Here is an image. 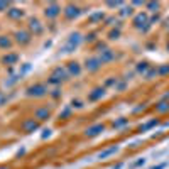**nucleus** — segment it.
Wrapping results in <instances>:
<instances>
[{
  "label": "nucleus",
  "instance_id": "f257e3e1",
  "mask_svg": "<svg viewBox=\"0 0 169 169\" xmlns=\"http://www.w3.org/2000/svg\"><path fill=\"white\" fill-rule=\"evenodd\" d=\"M83 41L80 32H71V34L68 36V39H66L63 49H61V52H64V54H69V52H73L75 49L80 46V42Z\"/></svg>",
  "mask_w": 169,
  "mask_h": 169
},
{
  "label": "nucleus",
  "instance_id": "f03ea898",
  "mask_svg": "<svg viewBox=\"0 0 169 169\" xmlns=\"http://www.w3.org/2000/svg\"><path fill=\"white\" fill-rule=\"evenodd\" d=\"M68 80H69L68 71H66V68H61V66L54 68L52 73L49 75V83H54V85H61V83H64V81H68Z\"/></svg>",
  "mask_w": 169,
  "mask_h": 169
},
{
  "label": "nucleus",
  "instance_id": "7ed1b4c3",
  "mask_svg": "<svg viewBox=\"0 0 169 169\" xmlns=\"http://www.w3.org/2000/svg\"><path fill=\"white\" fill-rule=\"evenodd\" d=\"M47 93H49V90H47V86L44 85V83H36V85L29 86V88H27V92H26L27 97H34V98L46 97Z\"/></svg>",
  "mask_w": 169,
  "mask_h": 169
},
{
  "label": "nucleus",
  "instance_id": "20e7f679",
  "mask_svg": "<svg viewBox=\"0 0 169 169\" xmlns=\"http://www.w3.org/2000/svg\"><path fill=\"white\" fill-rule=\"evenodd\" d=\"M85 68L88 69V71H98V69L102 68V61L98 56H92V57H86L85 61Z\"/></svg>",
  "mask_w": 169,
  "mask_h": 169
},
{
  "label": "nucleus",
  "instance_id": "39448f33",
  "mask_svg": "<svg viewBox=\"0 0 169 169\" xmlns=\"http://www.w3.org/2000/svg\"><path fill=\"white\" fill-rule=\"evenodd\" d=\"M61 5L59 3H49V5L46 7V9H44V15H46V17H49V19H54V17H57V15L61 14Z\"/></svg>",
  "mask_w": 169,
  "mask_h": 169
},
{
  "label": "nucleus",
  "instance_id": "423d86ee",
  "mask_svg": "<svg viewBox=\"0 0 169 169\" xmlns=\"http://www.w3.org/2000/svg\"><path fill=\"white\" fill-rule=\"evenodd\" d=\"M80 7L78 5H73V3H69V5H66L64 7V10H63V14H64V17L68 19V20H73L75 17H78L80 15Z\"/></svg>",
  "mask_w": 169,
  "mask_h": 169
},
{
  "label": "nucleus",
  "instance_id": "0eeeda50",
  "mask_svg": "<svg viewBox=\"0 0 169 169\" xmlns=\"http://www.w3.org/2000/svg\"><path fill=\"white\" fill-rule=\"evenodd\" d=\"M14 37H15V41H17L19 44H29V42H31V32L26 31V29H22V31H15Z\"/></svg>",
  "mask_w": 169,
  "mask_h": 169
},
{
  "label": "nucleus",
  "instance_id": "6e6552de",
  "mask_svg": "<svg viewBox=\"0 0 169 169\" xmlns=\"http://www.w3.org/2000/svg\"><path fill=\"white\" fill-rule=\"evenodd\" d=\"M103 130H105L103 123H95V125L88 127V129L85 130V135H86V137H97V135H100Z\"/></svg>",
  "mask_w": 169,
  "mask_h": 169
},
{
  "label": "nucleus",
  "instance_id": "1a4fd4ad",
  "mask_svg": "<svg viewBox=\"0 0 169 169\" xmlns=\"http://www.w3.org/2000/svg\"><path fill=\"white\" fill-rule=\"evenodd\" d=\"M66 71H68L69 78L71 76H80L81 75V66L78 61H69L68 66H66Z\"/></svg>",
  "mask_w": 169,
  "mask_h": 169
},
{
  "label": "nucleus",
  "instance_id": "9d476101",
  "mask_svg": "<svg viewBox=\"0 0 169 169\" xmlns=\"http://www.w3.org/2000/svg\"><path fill=\"white\" fill-rule=\"evenodd\" d=\"M29 31L31 32H34L36 36H39V34H42V31H44V26L41 24V20L39 19H31L29 20Z\"/></svg>",
  "mask_w": 169,
  "mask_h": 169
},
{
  "label": "nucleus",
  "instance_id": "9b49d317",
  "mask_svg": "<svg viewBox=\"0 0 169 169\" xmlns=\"http://www.w3.org/2000/svg\"><path fill=\"white\" fill-rule=\"evenodd\" d=\"M37 129H39V123H37V120H34V118H27V120L22 122V130L27 132V134H31V132H34Z\"/></svg>",
  "mask_w": 169,
  "mask_h": 169
},
{
  "label": "nucleus",
  "instance_id": "f8f14e48",
  "mask_svg": "<svg viewBox=\"0 0 169 169\" xmlns=\"http://www.w3.org/2000/svg\"><path fill=\"white\" fill-rule=\"evenodd\" d=\"M34 117L37 118V120H49V117H51V112L46 108V107H42V108H37L34 112Z\"/></svg>",
  "mask_w": 169,
  "mask_h": 169
},
{
  "label": "nucleus",
  "instance_id": "ddd939ff",
  "mask_svg": "<svg viewBox=\"0 0 169 169\" xmlns=\"http://www.w3.org/2000/svg\"><path fill=\"white\" fill-rule=\"evenodd\" d=\"M103 95H105V88H95L88 95V98H90V102H98L100 98H103Z\"/></svg>",
  "mask_w": 169,
  "mask_h": 169
},
{
  "label": "nucleus",
  "instance_id": "4468645a",
  "mask_svg": "<svg viewBox=\"0 0 169 169\" xmlns=\"http://www.w3.org/2000/svg\"><path fill=\"white\" fill-rule=\"evenodd\" d=\"M117 151H118V147H117V146H112V147H108V149H103L100 154L97 156V157L100 159V161H103V159H107V157H110L112 154H115Z\"/></svg>",
  "mask_w": 169,
  "mask_h": 169
},
{
  "label": "nucleus",
  "instance_id": "2eb2a0df",
  "mask_svg": "<svg viewBox=\"0 0 169 169\" xmlns=\"http://www.w3.org/2000/svg\"><path fill=\"white\" fill-rule=\"evenodd\" d=\"M100 57V61H102V64H105V63H108V61H113L115 59V54L110 49H105V51H102V54L98 56Z\"/></svg>",
  "mask_w": 169,
  "mask_h": 169
},
{
  "label": "nucleus",
  "instance_id": "dca6fc26",
  "mask_svg": "<svg viewBox=\"0 0 169 169\" xmlns=\"http://www.w3.org/2000/svg\"><path fill=\"white\" fill-rule=\"evenodd\" d=\"M7 15H9L10 19L19 20V19L24 17V12H22V9H10V10H7Z\"/></svg>",
  "mask_w": 169,
  "mask_h": 169
},
{
  "label": "nucleus",
  "instance_id": "f3484780",
  "mask_svg": "<svg viewBox=\"0 0 169 169\" xmlns=\"http://www.w3.org/2000/svg\"><path fill=\"white\" fill-rule=\"evenodd\" d=\"M134 24H135V27L142 29V26H146V24H147V15L146 14H139L137 17H135Z\"/></svg>",
  "mask_w": 169,
  "mask_h": 169
},
{
  "label": "nucleus",
  "instance_id": "a211bd4d",
  "mask_svg": "<svg viewBox=\"0 0 169 169\" xmlns=\"http://www.w3.org/2000/svg\"><path fill=\"white\" fill-rule=\"evenodd\" d=\"M0 47L2 49H10L12 47V41L9 39V36H0Z\"/></svg>",
  "mask_w": 169,
  "mask_h": 169
},
{
  "label": "nucleus",
  "instance_id": "6ab92c4d",
  "mask_svg": "<svg viewBox=\"0 0 169 169\" xmlns=\"http://www.w3.org/2000/svg\"><path fill=\"white\" fill-rule=\"evenodd\" d=\"M17 59H19L17 54H7V56L2 57V61H3V63H7V64H15V63H17Z\"/></svg>",
  "mask_w": 169,
  "mask_h": 169
},
{
  "label": "nucleus",
  "instance_id": "aec40b11",
  "mask_svg": "<svg viewBox=\"0 0 169 169\" xmlns=\"http://www.w3.org/2000/svg\"><path fill=\"white\" fill-rule=\"evenodd\" d=\"M127 123H129V120H127V118H123V117H120L118 120L113 122V127H115V129H118V127H123V125H127Z\"/></svg>",
  "mask_w": 169,
  "mask_h": 169
},
{
  "label": "nucleus",
  "instance_id": "412c9836",
  "mask_svg": "<svg viewBox=\"0 0 169 169\" xmlns=\"http://www.w3.org/2000/svg\"><path fill=\"white\" fill-rule=\"evenodd\" d=\"M156 108H157V112H161V113H162V112H167V110H169V103H167V102H161V103L156 107Z\"/></svg>",
  "mask_w": 169,
  "mask_h": 169
},
{
  "label": "nucleus",
  "instance_id": "4be33fe9",
  "mask_svg": "<svg viewBox=\"0 0 169 169\" xmlns=\"http://www.w3.org/2000/svg\"><path fill=\"white\" fill-rule=\"evenodd\" d=\"M157 123H159V120H157V118H154V120H151L149 123H146L144 127H141V130H149V129H152L154 125H157Z\"/></svg>",
  "mask_w": 169,
  "mask_h": 169
},
{
  "label": "nucleus",
  "instance_id": "5701e85b",
  "mask_svg": "<svg viewBox=\"0 0 169 169\" xmlns=\"http://www.w3.org/2000/svg\"><path fill=\"white\" fill-rule=\"evenodd\" d=\"M71 108H83V102L73 100V102H71Z\"/></svg>",
  "mask_w": 169,
  "mask_h": 169
},
{
  "label": "nucleus",
  "instance_id": "b1692460",
  "mask_svg": "<svg viewBox=\"0 0 169 169\" xmlns=\"http://www.w3.org/2000/svg\"><path fill=\"white\" fill-rule=\"evenodd\" d=\"M98 19H103V14H102V12H97V14H93L92 17H90V20H92V22H97Z\"/></svg>",
  "mask_w": 169,
  "mask_h": 169
},
{
  "label": "nucleus",
  "instance_id": "393cba45",
  "mask_svg": "<svg viewBox=\"0 0 169 169\" xmlns=\"http://www.w3.org/2000/svg\"><path fill=\"white\" fill-rule=\"evenodd\" d=\"M147 7H149V10H151V12H157V9H159V3L151 2V3H147Z\"/></svg>",
  "mask_w": 169,
  "mask_h": 169
},
{
  "label": "nucleus",
  "instance_id": "a878e982",
  "mask_svg": "<svg viewBox=\"0 0 169 169\" xmlns=\"http://www.w3.org/2000/svg\"><path fill=\"white\" fill-rule=\"evenodd\" d=\"M5 103H7V95L0 92V107H3V105H5Z\"/></svg>",
  "mask_w": 169,
  "mask_h": 169
},
{
  "label": "nucleus",
  "instance_id": "bb28decb",
  "mask_svg": "<svg viewBox=\"0 0 169 169\" xmlns=\"http://www.w3.org/2000/svg\"><path fill=\"white\" fill-rule=\"evenodd\" d=\"M108 36H110V39H112V41H113V39H118V36H120V31H112Z\"/></svg>",
  "mask_w": 169,
  "mask_h": 169
},
{
  "label": "nucleus",
  "instance_id": "cd10ccee",
  "mask_svg": "<svg viewBox=\"0 0 169 169\" xmlns=\"http://www.w3.org/2000/svg\"><path fill=\"white\" fill-rule=\"evenodd\" d=\"M147 69V63H139V66H137V71L141 73V71H146Z\"/></svg>",
  "mask_w": 169,
  "mask_h": 169
},
{
  "label": "nucleus",
  "instance_id": "c85d7f7f",
  "mask_svg": "<svg viewBox=\"0 0 169 169\" xmlns=\"http://www.w3.org/2000/svg\"><path fill=\"white\" fill-rule=\"evenodd\" d=\"M29 69H31V64H29V63H26V64H24V68H22V69H20V76H22V75H24V73H27V71H29Z\"/></svg>",
  "mask_w": 169,
  "mask_h": 169
},
{
  "label": "nucleus",
  "instance_id": "c756f323",
  "mask_svg": "<svg viewBox=\"0 0 169 169\" xmlns=\"http://www.w3.org/2000/svg\"><path fill=\"white\" fill-rule=\"evenodd\" d=\"M7 9H9V3H7V2H0V12L7 10Z\"/></svg>",
  "mask_w": 169,
  "mask_h": 169
},
{
  "label": "nucleus",
  "instance_id": "7c9ffc66",
  "mask_svg": "<svg viewBox=\"0 0 169 169\" xmlns=\"http://www.w3.org/2000/svg\"><path fill=\"white\" fill-rule=\"evenodd\" d=\"M144 162H146V159H139L137 162L132 164V167H137V166H144Z\"/></svg>",
  "mask_w": 169,
  "mask_h": 169
},
{
  "label": "nucleus",
  "instance_id": "2f4dec72",
  "mask_svg": "<svg viewBox=\"0 0 169 169\" xmlns=\"http://www.w3.org/2000/svg\"><path fill=\"white\" fill-rule=\"evenodd\" d=\"M161 75H166V73H169V66H162V68L159 69Z\"/></svg>",
  "mask_w": 169,
  "mask_h": 169
},
{
  "label": "nucleus",
  "instance_id": "473e14b6",
  "mask_svg": "<svg viewBox=\"0 0 169 169\" xmlns=\"http://www.w3.org/2000/svg\"><path fill=\"white\" fill-rule=\"evenodd\" d=\"M85 41H90V42H92V41H95V34H86V36H85Z\"/></svg>",
  "mask_w": 169,
  "mask_h": 169
},
{
  "label": "nucleus",
  "instance_id": "72a5a7b5",
  "mask_svg": "<svg viewBox=\"0 0 169 169\" xmlns=\"http://www.w3.org/2000/svg\"><path fill=\"white\" fill-rule=\"evenodd\" d=\"M107 5L108 7H118V5H122V2H108Z\"/></svg>",
  "mask_w": 169,
  "mask_h": 169
},
{
  "label": "nucleus",
  "instance_id": "f704fd0d",
  "mask_svg": "<svg viewBox=\"0 0 169 169\" xmlns=\"http://www.w3.org/2000/svg\"><path fill=\"white\" fill-rule=\"evenodd\" d=\"M59 95H61V93H59V90H57V88H56V90H52V93H51V97H54V98H57V97H59Z\"/></svg>",
  "mask_w": 169,
  "mask_h": 169
},
{
  "label": "nucleus",
  "instance_id": "c9c22d12",
  "mask_svg": "<svg viewBox=\"0 0 169 169\" xmlns=\"http://www.w3.org/2000/svg\"><path fill=\"white\" fill-rule=\"evenodd\" d=\"M166 166H167V162H162V164H159V166H154L152 169H164Z\"/></svg>",
  "mask_w": 169,
  "mask_h": 169
},
{
  "label": "nucleus",
  "instance_id": "e433bc0d",
  "mask_svg": "<svg viewBox=\"0 0 169 169\" xmlns=\"http://www.w3.org/2000/svg\"><path fill=\"white\" fill-rule=\"evenodd\" d=\"M49 135H51V130H44V134H42V139H46V137H49Z\"/></svg>",
  "mask_w": 169,
  "mask_h": 169
},
{
  "label": "nucleus",
  "instance_id": "4c0bfd02",
  "mask_svg": "<svg viewBox=\"0 0 169 169\" xmlns=\"http://www.w3.org/2000/svg\"><path fill=\"white\" fill-rule=\"evenodd\" d=\"M123 88H125V83H120V85L117 86V90H123Z\"/></svg>",
  "mask_w": 169,
  "mask_h": 169
},
{
  "label": "nucleus",
  "instance_id": "58836bf2",
  "mask_svg": "<svg viewBox=\"0 0 169 169\" xmlns=\"http://www.w3.org/2000/svg\"><path fill=\"white\" fill-rule=\"evenodd\" d=\"M0 169H9V167H0Z\"/></svg>",
  "mask_w": 169,
  "mask_h": 169
},
{
  "label": "nucleus",
  "instance_id": "ea45409f",
  "mask_svg": "<svg viewBox=\"0 0 169 169\" xmlns=\"http://www.w3.org/2000/svg\"><path fill=\"white\" fill-rule=\"evenodd\" d=\"M167 49H169V44H167Z\"/></svg>",
  "mask_w": 169,
  "mask_h": 169
}]
</instances>
